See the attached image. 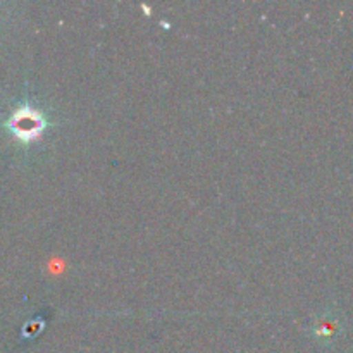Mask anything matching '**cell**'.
<instances>
[{
  "mask_svg": "<svg viewBox=\"0 0 353 353\" xmlns=\"http://www.w3.org/2000/svg\"><path fill=\"white\" fill-rule=\"evenodd\" d=\"M3 126L10 131V134L17 141H21L23 145H30L43 134V131L48 128V121L41 110L34 109L30 103H23L7 117Z\"/></svg>",
  "mask_w": 353,
  "mask_h": 353,
  "instance_id": "1",
  "label": "cell"
}]
</instances>
